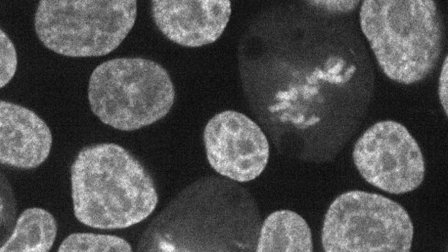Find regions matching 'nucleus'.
I'll list each match as a JSON object with an SVG mask.
<instances>
[{
    "label": "nucleus",
    "mask_w": 448,
    "mask_h": 252,
    "mask_svg": "<svg viewBox=\"0 0 448 252\" xmlns=\"http://www.w3.org/2000/svg\"><path fill=\"white\" fill-rule=\"evenodd\" d=\"M152 17L159 30L170 41L197 48L215 42L223 34L231 15L228 0H154Z\"/></svg>",
    "instance_id": "8"
},
{
    "label": "nucleus",
    "mask_w": 448,
    "mask_h": 252,
    "mask_svg": "<svg viewBox=\"0 0 448 252\" xmlns=\"http://www.w3.org/2000/svg\"><path fill=\"white\" fill-rule=\"evenodd\" d=\"M353 160L370 184L391 194L416 189L425 174L424 157L407 128L393 120L377 122L357 140Z\"/></svg>",
    "instance_id": "6"
},
{
    "label": "nucleus",
    "mask_w": 448,
    "mask_h": 252,
    "mask_svg": "<svg viewBox=\"0 0 448 252\" xmlns=\"http://www.w3.org/2000/svg\"><path fill=\"white\" fill-rule=\"evenodd\" d=\"M135 0H42L34 28L42 43L69 57H98L117 48L133 27Z\"/></svg>",
    "instance_id": "4"
},
{
    "label": "nucleus",
    "mask_w": 448,
    "mask_h": 252,
    "mask_svg": "<svg viewBox=\"0 0 448 252\" xmlns=\"http://www.w3.org/2000/svg\"><path fill=\"white\" fill-rule=\"evenodd\" d=\"M52 138L47 124L33 111L0 102V162L20 169H31L48 157Z\"/></svg>",
    "instance_id": "9"
},
{
    "label": "nucleus",
    "mask_w": 448,
    "mask_h": 252,
    "mask_svg": "<svg viewBox=\"0 0 448 252\" xmlns=\"http://www.w3.org/2000/svg\"><path fill=\"white\" fill-rule=\"evenodd\" d=\"M256 251L312 252L311 230L297 213L285 209L274 211L262 223Z\"/></svg>",
    "instance_id": "10"
},
{
    "label": "nucleus",
    "mask_w": 448,
    "mask_h": 252,
    "mask_svg": "<svg viewBox=\"0 0 448 252\" xmlns=\"http://www.w3.org/2000/svg\"><path fill=\"white\" fill-rule=\"evenodd\" d=\"M413 224L405 209L383 195L361 190L340 195L323 221L326 252H407Z\"/></svg>",
    "instance_id": "5"
},
{
    "label": "nucleus",
    "mask_w": 448,
    "mask_h": 252,
    "mask_svg": "<svg viewBox=\"0 0 448 252\" xmlns=\"http://www.w3.org/2000/svg\"><path fill=\"white\" fill-rule=\"evenodd\" d=\"M0 85L2 88L13 77L16 71L18 59L13 43L2 29L0 30Z\"/></svg>",
    "instance_id": "13"
},
{
    "label": "nucleus",
    "mask_w": 448,
    "mask_h": 252,
    "mask_svg": "<svg viewBox=\"0 0 448 252\" xmlns=\"http://www.w3.org/2000/svg\"><path fill=\"white\" fill-rule=\"evenodd\" d=\"M59 252L132 251L130 244L114 235L74 233L66 237L58 248Z\"/></svg>",
    "instance_id": "12"
},
{
    "label": "nucleus",
    "mask_w": 448,
    "mask_h": 252,
    "mask_svg": "<svg viewBox=\"0 0 448 252\" xmlns=\"http://www.w3.org/2000/svg\"><path fill=\"white\" fill-rule=\"evenodd\" d=\"M360 25L377 62L391 80L412 84L435 67L442 22L433 0H365Z\"/></svg>",
    "instance_id": "2"
},
{
    "label": "nucleus",
    "mask_w": 448,
    "mask_h": 252,
    "mask_svg": "<svg viewBox=\"0 0 448 252\" xmlns=\"http://www.w3.org/2000/svg\"><path fill=\"white\" fill-rule=\"evenodd\" d=\"M204 142L211 167L238 182L257 178L269 159L270 146L259 126L246 115L227 110L205 126Z\"/></svg>",
    "instance_id": "7"
},
{
    "label": "nucleus",
    "mask_w": 448,
    "mask_h": 252,
    "mask_svg": "<svg viewBox=\"0 0 448 252\" xmlns=\"http://www.w3.org/2000/svg\"><path fill=\"white\" fill-rule=\"evenodd\" d=\"M53 216L41 208L25 209L18 217L14 230L0 248L1 252H47L57 236Z\"/></svg>",
    "instance_id": "11"
},
{
    "label": "nucleus",
    "mask_w": 448,
    "mask_h": 252,
    "mask_svg": "<svg viewBox=\"0 0 448 252\" xmlns=\"http://www.w3.org/2000/svg\"><path fill=\"white\" fill-rule=\"evenodd\" d=\"M71 198L76 219L101 230L137 224L155 210L158 196L141 162L113 143L87 146L71 167Z\"/></svg>",
    "instance_id": "1"
},
{
    "label": "nucleus",
    "mask_w": 448,
    "mask_h": 252,
    "mask_svg": "<svg viewBox=\"0 0 448 252\" xmlns=\"http://www.w3.org/2000/svg\"><path fill=\"white\" fill-rule=\"evenodd\" d=\"M88 97L92 111L102 122L132 131L164 118L174 104L175 90L160 64L122 57L107 60L93 70Z\"/></svg>",
    "instance_id": "3"
},
{
    "label": "nucleus",
    "mask_w": 448,
    "mask_h": 252,
    "mask_svg": "<svg viewBox=\"0 0 448 252\" xmlns=\"http://www.w3.org/2000/svg\"><path fill=\"white\" fill-rule=\"evenodd\" d=\"M445 57L439 78L438 94L440 103L447 115V82H448V62Z\"/></svg>",
    "instance_id": "14"
}]
</instances>
